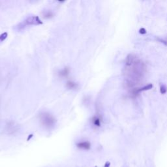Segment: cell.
<instances>
[{
	"label": "cell",
	"mask_w": 167,
	"mask_h": 167,
	"mask_svg": "<svg viewBox=\"0 0 167 167\" xmlns=\"http://www.w3.org/2000/svg\"><path fill=\"white\" fill-rule=\"evenodd\" d=\"M144 66L139 59L129 55L126 61L125 75L129 84H135L140 81L144 74Z\"/></svg>",
	"instance_id": "6da1fadb"
},
{
	"label": "cell",
	"mask_w": 167,
	"mask_h": 167,
	"mask_svg": "<svg viewBox=\"0 0 167 167\" xmlns=\"http://www.w3.org/2000/svg\"><path fill=\"white\" fill-rule=\"evenodd\" d=\"M39 120L42 125L49 129L54 128L56 124V119L54 116L46 112H43L40 114Z\"/></svg>",
	"instance_id": "7a4b0ae2"
},
{
	"label": "cell",
	"mask_w": 167,
	"mask_h": 167,
	"mask_svg": "<svg viewBox=\"0 0 167 167\" xmlns=\"http://www.w3.org/2000/svg\"><path fill=\"white\" fill-rule=\"evenodd\" d=\"M43 23L37 16H31L26 18L23 22L22 27L33 25H42Z\"/></svg>",
	"instance_id": "3957f363"
},
{
	"label": "cell",
	"mask_w": 167,
	"mask_h": 167,
	"mask_svg": "<svg viewBox=\"0 0 167 167\" xmlns=\"http://www.w3.org/2000/svg\"><path fill=\"white\" fill-rule=\"evenodd\" d=\"M78 148L83 150H89L91 148V143L89 141H81L77 143Z\"/></svg>",
	"instance_id": "277c9868"
},
{
	"label": "cell",
	"mask_w": 167,
	"mask_h": 167,
	"mask_svg": "<svg viewBox=\"0 0 167 167\" xmlns=\"http://www.w3.org/2000/svg\"><path fill=\"white\" fill-rule=\"evenodd\" d=\"M70 73V69L68 67H64L63 69L60 70L58 72V75L60 77L62 78H66L67 77Z\"/></svg>",
	"instance_id": "5b68a950"
},
{
	"label": "cell",
	"mask_w": 167,
	"mask_h": 167,
	"mask_svg": "<svg viewBox=\"0 0 167 167\" xmlns=\"http://www.w3.org/2000/svg\"><path fill=\"white\" fill-rule=\"evenodd\" d=\"M66 87L69 90H76L78 89V84L75 82L69 81L68 82H67Z\"/></svg>",
	"instance_id": "8992f818"
},
{
	"label": "cell",
	"mask_w": 167,
	"mask_h": 167,
	"mask_svg": "<svg viewBox=\"0 0 167 167\" xmlns=\"http://www.w3.org/2000/svg\"><path fill=\"white\" fill-rule=\"evenodd\" d=\"M92 123L95 127H100L101 124V118L99 116H95L92 118Z\"/></svg>",
	"instance_id": "52a82bcc"
},
{
	"label": "cell",
	"mask_w": 167,
	"mask_h": 167,
	"mask_svg": "<svg viewBox=\"0 0 167 167\" xmlns=\"http://www.w3.org/2000/svg\"><path fill=\"white\" fill-rule=\"evenodd\" d=\"M53 16H54V14H53V12L50 11H45L44 13V17L45 18H51Z\"/></svg>",
	"instance_id": "ba28073f"
},
{
	"label": "cell",
	"mask_w": 167,
	"mask_h": 167,
	"mask_svg": "<svg viewBox=\"0 0 167 167\" xmlns=\"http://www.w3.org/2000/svg\"><path fill=\"white\" fill-rule=\"evenodd\" d=\"M8 36V34H7V33H2V34L0 35V42H3L5 40L7 39V37Z\"/></svg>",
	"instance_id": "9c48e42d"
},
{
	"label": "cell",
	"mask_w": 167,
	"mask_h": 167,
	"mask_svg": "<svg viewBox=\"0 0 167 167\" xmlns=\"http://www.w3.org/2000/svg\"><path fill=\"white\" fill-rule=\"evenodd\" d=\"M166 91H167L166 88L165 86H161V93H162V94H164V93H165L166 92Z\"/></svg>",
	"instance_id": "30bf717a"
},
{
	"label": "cell",
	"mask_w": 167,
	"mask_h": 167,
	"mask_svg": "<svg viewBox=\"0 0 167 167\" xmlns=\"http://www.w3.org/2000/svg\"><path fill=\"white\" fill-rule=\"evenodd\" d=\"M110 163L109 162V161H107V162L105 163L104 167H110Z\"/></svg>",
	"instance_id": "8fae6325"
},
{
	"label": "cell",
	"mask_w": 167,
	"mask_h": 167,
	"mask_svg": "<svg viewBox=\"0 0 167 167\" xmlns=\"http://www.w3.org/2000/svg\"><path fill=\"white\" fill-rule=\"evenodd\" d=\"M140 33H146V30L144 28H142L140 30Z\"/></svg>",
	"instance_id": "7c38bea8"
},
{
	"label": "cell",
	"mask_w": 167,
	"mask_h": 167,
	"mask_svg": "<svg viewBox=\"0 0 167 167\" xmlns=\"http://www.w3.org/2000/svg\"><path fill=\"white\" fill-rule=\"evenodd\" d=\"M31 137H33V135H30V137H28V140H28H28H30L31 139Z\"/></svg>",
	"instance_id": "4fadbf2b"
},
{
	"label": "cell",
	"mask_w": 167,
	"mask_h": 167,
	"mask_svg": "<svg viewBox=\"0 0 167 167\" xmlns=\"http://www.w3.org/2000/svg\"><path fill=\"white\" fill-rule=\"evenodd\" d=\"M94 167H97V166H94Z\"/></svg>",
	"instance_id": "5bb4252c"
}]
</instances>
